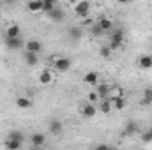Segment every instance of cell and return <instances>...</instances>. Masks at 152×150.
I'll return each mask as SVG.
<instances>
[{
  "label": "cell",
  "instance_id": "cell-1",
  "mask_svg": "<svg viewBox=\"0 0 152 150\" xmlns=\"http://www.w3.org/2000/svg\"><path fill=\"white\" fill-rule=\"evenodd\" d=\"M51 66L55 67V71H58V73H66V71L71 69L73 62H71V58H67V57H55V58L51 60Z\"/></svg>",
  "mask_w": 152,
  "mask_h": 150
},
{
  "label": "cell",
  "instance_id": "cell-2",
  "mask_svg": "<svg viewBox=\"0 0 152 150\" xmlns=\"http://www.w3.org/2000/svg\"><path fill=\"white\" fill-rule=\"evenodd\" d=\"M73 11H75V14L78 18H87L88 12H90V2L88 0H78L75 4V7H73Z\"/></svg>",
  "mask_w": 152,
  "mask_h": 150
},
{
  "label": "cell",
  "instance_id": "cell-3",
  "mask_svg": "<svg viewBox=\"0 0 152 150\" xmlns=\"http://www.w3.org/2000/svg\"><path fill=\"white\" fill-rule=\"evenodd\" d=\"M122 42H124V30L122 28H117V30H113L110 34V48H112V51L118 50L122 46Z\"/></svg>",
  "mask_w": 152,
  "mask_h": 150
},
{
  "label": "cell",
  "instance_id": "cell-4",
  "mask_svg": "<svg viewBox=\"0 0 152 150\" xmlns=\"http://www.w3.org/2000/svg\"><path fill=\"white\" fill-rule=\"evenodd\" d=\"M80 113L85 117V118H92V117H96V113H97V106H96V103H85V104H81L80 106Z\"/></svg>",
  "mask_w": 152,
  "mask_h": 150
},
{
  "label": "cell",
  "instance_id": "cell-5",
  "mask_svg": "<svg viewBox=\"0 0 152 150\" xmlns=\"http://www.w3.org/2000/svg\"><path fill=\"white\" fill-rule=\"evenodd\" d=\"M21 46H23L21 36H20V37H5V48H7V50L16 51V50H21Z\"/></svg>",
  "mask_w": 152,
  "mask_h": 150
},
{
  "label": "cell",
  "instance_id": "cell-6",
  "mask_svg": "<svg viewBox=\"0 0 152 150\" xmlns=\"http://www.w3.org/2000/svg\"><path fill=\"white\" fill-rule=\"evenodd\" d=\"M46 14H48V18H50L51 21H55V23H62V21H64V18H66L64 11H62V9H58V7L51 9V11H50V12H46Z\"/></svg>",
  "mask_w": 152,
  "mask_h": 150
},
{
  "label": "cell",
  "instance_id": "cell-7",
  "mask_svg": "<svg viewBox=\"0 0 152 150\" xmlns=\"http://www.w3.org/2000/svg\"><path fill=\"white\" fill-rule=\"evenodd\" d=\"M25 51H32V53H41L42 51V44L37 39H30L25 42Z\"/></svg>",
  "mask_w": 152,
  "mask_h": 150
},
{
  "label": "cell",
  "instance_id": "cell-8",
  "mask_svg": "<svg viewBox=\"0 0 152 150\" xmlns=\"http://www.w3.org/2000/svg\"><path fill=\"white\" fill-rule=\"evenodd\" d=\"M21 36V27L18 23H12L5 28V37H20Z\"/></svg>",
  "mask_w": 152,
  "mask_h": 150
},
{
  "label": "cell",
  "instance_id": "cell-9",
  "mask_svg": "<svg viewBox=\"0 0 152 150\" xmlns=\"http://www.w3.org/2000/svg\"><path fill=\"white\" fill-rule=\"evenodd\" d=\"M134 133H138V124H136L134 120H129V122L126 124L124 131H122V136H133Z\"/></svg>",
  "mask_w": 152,
  "mask_h": 150
},
{
  "label": "cell",
  "instance_id": "cell-10",
  "mask_svg": "<svg viewBox=\"0 0 152 150\" xmlns=\"http://www.w3.org/2000/svg\"><path fill=\"white\" fill-rule=\"evenodd\" d=\"M67 36H69L71 41H80V39L83 37V30L80 27H69L67 28Z\"/></svg>",
  "mask_w": 152,
  "mask_h": 150
},
{
  "label": "cell",
  "instance_id": "cell-11",
  "mask_svg": "<svg viewBox=\"0 0 152 150\" xmlns=\"http://www.w3.org/2000/svg\"><path fill=\"white\" fill-rule=\"evenodd\" d=\"M83 81H85L87 85H97L99 74H97L96 71H88V73H85V76H83Z\"/></svg>",
  "mask_w": 152,
  "mask_h": 150
},
{
  "label": "cell",
  "instance_id": "cell-12",
  "mask_svg": "<svg viewBox=\"0 0 152 150\" xmlns=\"http://www.w3.org/2000/svg\"><path fill=\"white\" fill-rule=\"evenodd\" d=\"M25 64L30 66V67H36L39 64L37 53H32V51H25Z\"/></svg>",
  "mask_w": 152,
  "mask_h": 150
},
{
  "label": "cell",
  "instance_id": "cell-13",
  "mask_svg": "<svg viewBox=\"0 0 152 150\" xmlns=\"http://www.w3.org/2000/svg\"><path fill=\"white\" fill-rule=\"evenodd\" d=\"M97 110L99 111H103L104 115H108V113L113 110V106H112V99H101V103H99V106H97Z\"/></svg>",
  "mask_w": 152,
  "mask_h": 150
},
{
  "label": "cell",
  "instance_id": "cell-14",
  "mask_svg": "<svg viewBox=\"0 0 152 150\" xmlns=\"http://www.w3.org/2000/svg\"><path fill=\"white\" fill-rule=\"evenodd\" d=\"M44 141H46V136H44L42 133H36V134L30 136V143H32L34 147H42Z\"/></svg>",
  "mask_w": 152,
  "mask_h": 150
},
{
  "label": "cell",
  "instance_id": "cell-15",
  "mask_svg": "<svg viewBox=\"0 0 152 150\" xmlns=\"http://www.w3.org/2000/svg\"><path fill=\"white\" fill-rule=\"evenodd\" d=\"M16 106H18L20 110H30V108H32V101H30L28 97H23V95H21V97L16 99Z\"/></svg>",
  "mask_w": 152,
  "mask_h": 150
},
{
  "label": "cell",
  "instance_id": "cell-16",
  "mask_svg": "<svg viewBox=\"0 0 152 150\" xmlns=\"http://www.w3.org/2000/svg\"><path fill=\"white\" fill-rule=\"evenodd\" d=\"M51 79H53V76H51V71H50V69L41 71V74H39V83H41V85H50Z\"/></svg>",
  "mask_w": 152,
  "mask_h": 150
},
{
  "label": "cell",
  "instance_id": "cell-17",
  "mask_svg": "<svg viewBox=\"0 0 152 150\" xmlns=\"http://www.w3.org/2000/svg\"><path fill=\"white\" fill-rule=\"evenodd\" d=\"M27 9L30 12H42V0H30L27 4Z\"/></svg>",
  "mask_w": 152,
  "mask_h": 150
},
{
  "label": "cell",
  "instance_id": "cell-18",
  "mask_svg": "<svg viewBox=\"0 0 152 150\" xmlns=\"http://www.w3.org/2000/svg\"><path fill=\"white\" fill-rule=\"evenodd\" d=\"M138 66L142 69H151L152 67V55H142L138 58Z\"/></svg>",
  "mask_w": 152,
  "mask_h": 150
},
{
  "label": "cell",
  "instance_id": "cell-19",
  "mask_svg": "<svg viewBox=\"0 0 152 150\" xmlns=\"http://www.w3.org/2000/svg\"><path fill=\"white\" fill-rule=\"evenodd\" d=\"M97 25L103 28V32H110V30L113 28V21H112L110 18H101V20L97 21Z\"/></svg>",
  "mask_w": 152,
  "mask_h": 150
},
{
  "label": "cell",
  "instance_id": "cell-20",
  "mask_svg": "<svg viewBox=\"0 0 152 150\" xmlns=\"http://www.w3.org/2000/svg\"><path fill=\"white\" fill-rule=\"evenodd\" d=\"M62 122L60 120H51L50 122V133L51 134H62Z\"/></svg>",
  "mask_w": 152,
  "mask_h": 150
},
{
  "label": "cell",
  "instance_id": "cell-21",
  "mask_svg": "<svg viewBox=\"0 0 152 150\" xmlns=\"http://www.w3.org/2000/svg\"><path fill=\"white\" fill-rule=\"evenodd\" d=\"M112 106H113V110H124L126 108V99L122 97V95H117V97H113L112 99Z\"/></svg>",
  "mask_w": 152,
  "mask_h": 150
},
{
  "label": "cell",
  "instance_id": "cell-22",
  "mask_svg": "<svg viewBox=\"0 0 152 150\" xmlns=\"http://www.w3.org/2000/svg\"><path fill=\"white\" fill-rule=\"evenodd\" d=\"M110 90H112V88H110L108 85H104V83H101V85L97 87V90H96V92H97V95H99V99H104V97H108V95H110Z\"/></svg>",
  "mask_w": 152,
  "mask_h": 150
},
{
  "label": "cell",
  "instance_id": "cell-23",
  "mask_svg": "<svg viewBox=\"0 0 152 150\" xmlns=\"http://www.w3.org/2000/svg\"><path fill=\"white\" fill-rule=\"evenodd\" d=\"M21 143H23V141H20V140H14V138H7L4 145H5V149L16 150V149H20V147H21Z\"/></svg>",
  "mask_w": 152,
  "mask_h": 150
},
{
  "label": "cell",
  "instance_id": "cell-24",
  "mask_svg": "<svg viewBox=\"0 0 152 150\" xmlns=\"http://www.w3.org/2000/svg\"><path fill=\"white\" fill-rule=\"evenodd\" d=\"M103 34H104V32H103V28H101L97 23H92V25H90V36H92V37H101Z\"/></svg>",
  "mask_w": 152,
  "mask_h": 150
},
{
  "label": "cell",
  "instance_id": "cell-25",
  "mask_svg": "<svg viewBox=\"0 0 152 150\" xmlns=\"http://www.w3.org/2000/svg\"><path fill=\"white\" fill-rule=\"evenodd\" d=\"M55 7H57V0H42V11L44 12H50Z\"/></svg>",
  "mask_w": 152,
  "mask_h": 150
},
{
  "label": "cell",
  "instance_id": "cell-26",
  "mask_svg": "<svg viewBox=\"0 0 152 150\" xmlns=\"http://www.w3.org/2000/svg\"><path fill=\"white\" fill-rule=\"evenodd\" d=\"M142 104H152V88H145V90H143Z\"/></svg>",
  "mask_w": 152,
  "mask_h": 150
},
{
  "label": "cell",
  "instance_id": "cell-27",
  "mask_svg": "<svg viewBox=\"0 0 152 150\" xmlns=\"http://www.w3.org/2000/svg\"><path fill=\"white\" fill-rule=\"evenodd\" d=\"M99 55H101L103 58H108V57L112 55V48H110V46H103V48L99 50Z\"/></svg>",
  "mask_w": 152,
  "mask_h": 150
},
{
  "label": "cell",
  "instance_id": "cell-28",
  "mask_svg": "<svg viewBox=\"0 0 152 150\" xmlns=\"http://www.w3.org/2000/svg\"><path fill=\"white\" fill-rule=\"evenodd\" d=\"M7 138H14V140L23 141V133H21V131H11V133L7 134Z\"/></svg>",
  "mask_w": 152,
  "mask_h": 150
},
{
  "label": "cell",
  "instance_id": "cell-29",
  "mask_svg": "<svg viewBox=\"0 0 152 150\" xmlns=\"http://www.w3.org/2000/svg\"><path fill=\"white\" fill-rule=\"evenodd\" d=\"M87 101H88V103H97V101H99V95H97V92H90V94L87 95Z\"/></svg>",
  "mask_w": 152,
  "mask_h": 150
},
{
  "label": "cell",
  "instance_id": "cell-30",
  "mask_svg": "<svg viewBox=\"0 0 152 150\" xmlns=\"http://www.w3.org/2000/svg\"><path fill=\"white\" fill-rule=\"evenodd\" d=\"M142 141H143V143H151V141H152V136L149 134V131H147V133L142 136Z\"/></svg>",
  "mask_w": 152,
  "mask_h": 150
},
{
  "label": "cell",
  "instance_id": "cell-31",
  "mask_svg": "<svg viewBox=\"0 0 152 150\" xmlns=\"http://www.w3.org/2000/svg\"><path fill=\"white\" fill-rule=\"evenodd\" d=\"M110 94H112L113 97H117V95H122V88H115V90H110Z\"/></svg>",
  "mask_w": 152,
  "mask_h": 150
},
{
  "label": "cell",
  "instance_id": "cell-32",
  "mask_svg": "<svg viewBox=\"0 0 152 150\" xmlns=\"http://www.w3.org/2000/svg\"><path fill=\"white\" fill-rule=\"evenodd\" d=\"M117 2H118V4H131L133 0H117Z\"/></svg>",
  "mask_w": 152,
  "mask_h": 150
},
{
  "label": "cell",
  "instance_id": "cell-33",
  "mask_svg": "<svg viewBox=\"0 0 152 150\" xmlns=\"http://www.w3.org/2000/svg\"><path fill=\"white\" fill-rule=\"evenodd\" d=\"M149 134H151V136H152V127H151V129H149Z\"/></svg>",
  "mask_w": 152,
  "mask_h": 150
},
{
  "label": "cell",
  "instance_id": "cell-34",
  "mask_svg": "<svg viewBox=\"0 0 152 150\" xmlns=\"http://www.w3.org/2000/svg\"><path fill=\"white\" fill-rule=\"evenodd\" d=\"M5 2H7V4H11V2H14V0H5Z\"/></svg>",
  "mask_w": 152,
  "mask_h": 150
},
{
  "label": "cell",
  "instance_id": "cell-35",
  "mask_svg": "<svg viewBox=\"0 0 152 150\" xmlns=\"http://www.w3.org/2000/svg\"><path fill=\"white\" fill-rule=\"evenodd\" d=\"M0 9H2V0H0Z\"/></svg>",
  "mask_w": 152,
  "mask_h": 150
}]
</instances>
